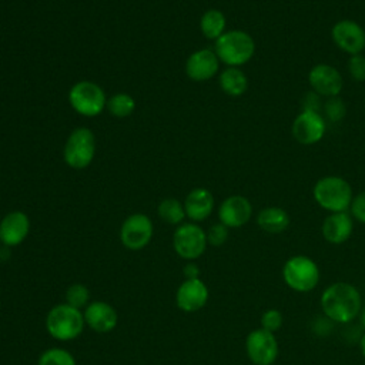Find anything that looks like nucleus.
I'll return each mask as SVG.
<instances>
[{"label":"nucleus","mask_w":365,"mask_h":365,"mask_svg":"<svg viewBox=\"0 0 365 365\" xmlns=\"http://www.w3.org/2000/svg\"><path fill=\"white\" fill-rule=\"evenodd\" d=\"M247 355L255 365H271L278 356V342L272 332L258 328L245 339Z\"/></svg>","instance_id":"obj_9"},{"label":"nucleus","mask_w":365,"mask_h":365,"mask_svg":"<svg viewBox=\"0 0 365 365\" xmlns=\"http://www.w3.org/2000/svg\"><path fill=\"white\" fill-rule=\"evenodd\" d=\"M175 301L180 309L185 312H195L207 304L208 288L200 278L185 279L177 289Z\"/></svg>","instance_id":"obj_16"},{"label":"nucleus","mask_w":365,"mask_h":365,"mask_svg":"<svg viewBox=\"0 0 365 365\" xmlns=\"http://www.w3.org/2000/svg\"><path fill=\"white\" fill-rule=\"evenodd\" d=\"M30 231L29 217L21 211L9 212L0 221V241L4 247L21 244Z\"/></svg>","instance_id":"obj_17"},{"label":"nucleus","mask_w":365,"mask_h":365,"mask_svg":"<svg viewBox=\"0 0 365 365\" xmlns=\"http://www.w3.org/2000/svg\"><path fill=\"white\" fill-rule=\"evenodd\" d=\"M38 365H76V359L67 349L50 348L40 355Z\"/></svg>","instance_id":"obj_26"},{"label":"nucleus","mask_w":365,"mask_h":365,"mask_svg":"<svg viewBox=\"0 0 365 365\" xmlns=\"http://www.w3.org/2000/svg\"><path fill=\"white\" fill-rule=\"evenodd\" d=\"M207 244V234L197 224L188 222L180 225L173 237V247L175 252L188 261L201 257Z\"/></svg>","instance_id":"obj_8"},{"label":"nucleus","mask_w":365,"mask_h":365,"mask_svg":"<svg viewBox=\"0 0 365 365\" xmlns=\"http://www.w3.org/2000/svg\"><path fill=\"white\" fill-rule=\"evenodd\" d=\"M282 277L285 284L294 291L308 292L319 282V268L311 258L295 255L285 262Z\"/></svg>","instance_id":"obj_5"},{"label":"nucleus","mask_w":365,"mask_h":365,"mask_svg":"<svg viewBox=\"0 0 365 365\" xmlns=\"http://www.w3.org/2000/svg\"><path fill=\"white\" fill-rule=\"evenodd\" d=\"M68 100L78 114L87 117L100 114L107 103L103 88L93 81L76 83L68 93Z\"/></svg>","instance_id":"obj_7"},{"label":"nucleus","mask_w":365,"mask_h":365,"mask_svg":"<svg viewBox=\"0 0 365 365\" xmlns=\"http://www.w3.org/2000/svg\"><path fill=\"white\" fill-rule=\"evenodd\" d=\"M158 215L168 224H180L185 218V210L175 198H165L158 205Z\"/></svg>","instance_id":"obj_24"},{"label":"nucleus","mask_w":365,"mask_h":365,"mask_svg":"<svg viewBox=\"0 0 365 365\" xmlns=\"http://www.w3.org/2000/svg\"><path fill=\"white\" fill-rule=\"evenodd\" d=\"M84 321L96 332L106 334L117 327L118 315L117 311L104 301H96L86 307Z\"/></svg>","instance_id":"obj_18"},{"label":"nucleus","mask_w":365,"mask_h":365,"mask_svg":"<svg viewBox=\"0 0 365 365\" xmlns=\"http://www.w3.org/2000/svg\"><path fill=\"white\" fill-rule=\"evenodd\" d=\"M255 53L252 37L242 30L225 31L215 40V54L228 67H240L251 60Z\"/></svg>","instance_id":"obj_3"},{"label":"nucleus","mask_w":365,"mask_h":365,"mask_svg":"<svg viewBox=\"0 0 365 365\" xmlns=\"http://www.w3.org/2000/svg\"><path fill=\"white\" fill-rule=\"evenodd\" d=\"M228 238V227L222 222H217L210 227L207 232V242H210L214 247L222 245Z\"/></svg>","instance_id":"obj_30"},{"label":"nucleus","mask_w":365,"mask_h":365,"mask_svg":"<svg viewBox=\"0 0 365 365\" xmlns=\"http://www.w3.org/2000/svg\"><path fill=\"white\" fill-rule=\"evenodd\" d=\"M334 43L342 51L355 56L361 54L365 48V30L354 20H339L331 29Z\"/></svg>","instance_id":"obj_12"},{"label":"nucleus","mask_w":365,"mask_h":365,"mask_svg":"<svg viewBox=\"0 0 365 365\" xmlns=\"http://www.w3.org/2000/svg\"><path fill=\"white\" fill-rule=\"evenodd\" d=\"M220 87L228 96L240 97L248 88V78L238 67H228L220 74Z\"/></svg>","instance_id":"obj_22"},{"label":"nucleus","mask_w":365,"mask_h":365,"mask_svg":"<svg viewBox=\"0 0 365 365\" xmlns=\"http://www.w3.org/2000/svg\"><path fill=\"white\" fill-rule=\"evenodd\" d=\"M258 227L269 234H279L289 225V215L281 207L262 208L257 215Z\"/></svg>","instance_id":"obj_21"},{"label":"nucleus","mask_w":365,"mask_h":365,"mask_svg":"<svg viewBox=\"0 0 365 365\" xmlns=\"http://www.w3.org/2000/svg\"><path fill=\"white\" fill-rule=\"evenodd\" d=\"M327 130L325 118L315 111H301L292 121V137L302 145H312L322 140Z\"/></svg>","instance_id":"obj_11"},{"label":"nucleus","mask_w":365,"mask_h":365,"mask_svg":"<svg viewBox=\"0 0 365 365\" xmlns=\"http://www.w3.org/2000/svg\"><path fill=\"white\" fill-rule=\"evenodd\" d=\"M359 315H361V324H362V327L365 328V307H362V308H361Z\"/></svg>","instance_id":"obj_36"},{"label":"nucleus","mask_w":365,"mask_h":365,"mask_svg":"<svg viewBox=\"0 0 365 365\" xmlns=\"http://www.w3.org/2000/svg\"><path fill=\"white\" fill-rule=\"evenodd\" d=\"M359 346H361V352H362V355L365 356V334L361 336V339H359Z\"/></svg>","instance_id":"obj_35"},{"label":"nucleus","mask_w":365,"mask_h":365,"mask_svg":"<svg viewBox=\"0 0 365 365\" xmlns=\"http://www.w3.org/2000/svg\"><path fill=\"white\" fill-rule=\"evenodd\" d=\"M220 67V58L217 57L215 51L210 48H202L194 51L187 63H185V73L194 81H205L212 78Z\"/></svg>","instance_id":"obj_15"},{"label":"nucleus","mask_w":365,"mask_h":365,"mask_svg":"<svg viewBox=\"0 0 365 365\" xmlns=\"http://www.w3.org/2000/svg\"><path fill=\"white\" fill-rule=\"evenodd\" d=\"M284 322V317L278 309H267L262 317H261V328L269 331V332H277Z\"/></svg>","instance_id":"obj_29"},{"label":"nucleus","mask_w":365,"mask_h":365,"mask_svg":"<svg viewBox=\"0 0 365 365\" xmlns=\"http://www.w3.org/2000/svg\"><path fill=\"white\" fill-rule=\"evenodd\" d=\"M108 111L115 115V117H127L134 111L135 107V101L133 100L131 96L125 94V93H118L110 97L108 103H107Z\"/></svg>","instance_id":"obj_25"},{"label":"nucleus","mask_w":365,"mask_h":365,"mask_svg":"<svg viewBox=\"0 0 365 365\" xmlns=\"http://www.w3.org/2000/svg\"><path fill=\"white\" fill-rule=\"evenodd\" d=\"M252 215V205L244 195H231L225 198L218 208L220 222L228 228L245 225Z\"/></svg>","instance_id":"obj_14"},{"label":"nucleus","mask_w":365,"mask_h":365,"mask_svg":"<svg viewBox=\"0 0 365 365\" xmlns=\"http://www.w3.org/2000/svg\"><path fill=\"white\" fill-rule=\"evenodd\" d=\"M120 238L125 248L138 251L153 238V222L145 214H133L125 218L120 230Z\"/></svg>","instance_id":"obj_10"},{"label":"nucleus","mask_w":365,"mask_h":365,"mask_svg":"<svg viewBox=\"0 0 365 365\" xmlns=\"http://www.w3.org/2000/svg\"><path fill=\"white\" fill-rule=\"evenodd\" d=\"M90 299V292L87 289L86 285L83 284H71L67 291H66V304L77 308V309H81L87 305Z\"/></svg>","instance_id":"obj_27"},{"label":"nucleus","mask_w":365,"mask_h":365,"mask_svg":"<svg viewBox=\"0 0 365 365\" xmlns=\"http://www.w3.org/2000/svg\"><path fill=\"white\" fill-rule=\"evenodd\" d=\"M84 324V314L68 304H58L53 307L46 318L47 332L58 341L77 338L83 332Z\"/></svg>","instance_id":"obj_4"},{"label":"nucleus","mask_w":365,"mask_h":365,"mask_svg":"<svg viewBox=\"0 0 365 365\" xmlns=\"http://www.w3.org/2000/svg\"><path fill=\"white\" fill-rule=\"evenodd\" d=\"M96 138L86 127L76 128L64 145V161L73 168H86L94 158Z\"/></svg>","instance_id":"obj_6"},{"label":"nucleus","mask_w":365,"mask_h":365,"mask_svg":"<svg viewBox=\"0 0 365 365\" xmlns=\"http://www.w3.org/2000/svg\"><path fill=\"white\" fill-rule=\"evenodd\" d=\"M225 16L215 9L207 10L201 20H200V29L202 34L210 40H217L225 33Z\"/></svg>","instance_id":"obj_23"},{"label":"nucleus","mask_w":365,"mask_h":365,"mask_svg":"<svg viewBox=\"0 0 365 365\" xmlns=\"http://www.w3.org/2000/svg\"><path fill=\"white\" fill-rule=\"evenodd\" d=\"M214 197L207 188H194L184 201L185 215L192 221H202L212 212Z\"/></svg>","instance_id":"obj_20"},{"label":"nucleus","mask_w":365,"mask_h":365,"mask_svg":"<svg viewBox=\"0 0 365 365\" xmlns=\"http://www.w3.org/2000/svg\"><path fill=\"white\" fill-rule=\"evenodd\" d=\"M312 194L317 204L331 212L346 211L354 200L349 182L338 175H327L318 180Z\"/></svg>","instance_id":"obj_2"},{"label":"nucleus","mask_w":365,"mask_h":365,"mask_svg":"<svg viewBox=\"0 0 365 365\" xmlns=\"http://www.w3.org/2000/svg\"><path fill=\"white\" fill-rule=\"evenodd\" d=\"M198 274H200V268H198L197 264L188 262V264L184 267L185 279H195V278H198Z\"/></svg>","instance_id":"obj_34"},{"label":"nucleus","mask_w":365,"mask_h":365,"mask_svg":"<svg viewBox=\"0 0 365 365\" xmlns=\"http://www.w3.org/2000/svg\"><path fill=\"white\" fill-rule=\"evenodd\" d=\"M308 83L312 91L327 98L339 96L344 87V78L341 73L334 66L325 63H319L309 70Z\"/></svg>","instance_id":"obj_13"},{"label":"nucleus","mask_w":365,"mask_h":365,"mask_svg":"<svg viewBox=\"0 0 365 365\" xmlns=\"http://www.w3.org/2000/svg\"><path fill=\"white\" fill-rule=\"evenodd\" d=\"M301 106H302V110H304V111H315V113H319V110H321V107H322L321 96L317 94L315 91H309V93H307V94L302 97Z\"/></svg>","instance_id":"obj_33"},{"label":"nucleus","mask_w":365,"mask_h":365,"mask_svg":"<svg viewBox=\"0 0 365 365\" xmlns=\"http://www.w3.org/2000/svg\"><path fill=\"white\" fill-rule=\"evenodd\" d=\"M349 208H351V214L354 215V218L358 220L359 222L365 224V191L359 192L358 195L354 197Z\"/></svg>","instance_id":"obj_32"},{"label":"nucleus","mask_w":365,"mask_h":365,"mask_svg":"<svg viewBox=\"0 0 365 365\" xmlns=\"http://www.w3.org/2000/svg\"><path fill=\"white\" fill-rule=\"evenodd\" d=\"M354 231V222L346 211L331 212L322 222V235L331 244L345 242Z\"/></svg>","instance_id":"obj_19"},{"label":"nucleus","mask_w":365,"mask_h":365,"mask_svg":"<svg viewBox=\"0 0 365 365\" xmlns=\"http://www.w3.org/2000/svg\"><path fill=\"white\" fill-rule=\"evenodd\" d=\"M322 108H324L325 118H327L328 121H331V123H338V121H341V120L345 117V113H346L345 103L342 101V98H341L339 96L328 97L327 101L324 103Z\"/></svg>","instance_id":"obj_28"},{"label":"nucleus","mask_w":365,"mask_h":365,"mask_svg":"<svg viewBox=\"0 0 365 365\" xmlns=\"http://www.w3.org/2000/svg\"><path fill=\"white\" fill-rule=\"evenodd\" d=\"M348 71L354 80L365 81V57L362 54L351 56L348 61Z\"/></svg>","instance_id":"obj_31"},{"label":"nucleus","mask_w":365,"mask_h":365,"mask_svg":"<svg viewBox=\"0 0 365 365\" xmlns=\"http://www.w3.org/2000/svg\"><path fill=\"white\" fill-rule=\"evenodd\" d=\"M321 308L328 319L341 324L349 322L361 312V294L348 282H335L324 289Z\"/></svg>","instance_id":"obj_1"}]
</instances>
